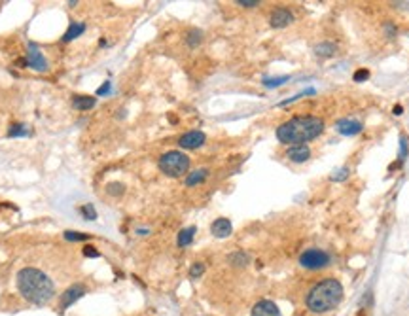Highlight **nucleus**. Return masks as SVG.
<instances>
[{"label":"nucleus","instance_id":"nucleus-2","mask_svg":"<svg viewBox=\"0 0 409 316\" xmlns=\"http://www.w3.org/2000/svg\"><path fill=\"white\" fill-rule=\"evenodd\" d=\"M324 131V121L316 116H298L277 127V138L282 144H303Z\"/></svg>","mask_w":409,"mask_h":316},{"label":"nucleus","instance_id":"nucleus-16","mask_svg":"<svg viewBox=\"0 0 409 316\" xmlns=\"http://www.w3.org/2000/svg\"><path fill=\"white\" fill-rule=\"evenodd\" d=\"M193 237H195V227H186V229H182L178 233V239H176V242H178L180 248L189 246V244H191V240H193Z\"/></svg>","mask_w":409,"mask_h":316},{"label":"nucleus","instance_id":"nucleus-5","mask_svg":"<svg viewBox=\"0 0 409 316\" xmlns=\"http://www.w3.org/2000/svg\"><path fill=\"white\" fill-rule=\"evenodd\" d=\"M299 263L303 265L305 269H324L326 265L330 263V256L324 250L311 248V250H305L299 256Z\"/></svg>","mask_w":409,"mask_h":316},{"label":"nucleus","instance_id":"nucleus-24","mask_svg":"<svg viewBox=\"0 0 409 316\" xmlns=\"http://www.w3.org/2000/svg\"><path fill=\"white\" fill-rule=\"evenodd\" d=\"M80 210L85 216V220H97V210H95L93 205H84Z\"/></svg>","mask_w":409,"mask_h":316},{"label":"nucleus","instance_id":"nucleus-27","mask_svg":"<svg viewBox=\"0 0 409 316\" xmlns=\"http://www.w3.org/2000/svg\"><path fill=\"white\" fill-rule=\"evenodd\" d=\"M123 191H125L123 184H116V182H114V184H108V193H110V195H121Z\"/></svg>","mask_w":409,"mask_h":316},{"label":"nucleus","instance_id":"nucleus-12","mask_svg":"<svg viewBox=\"0 0 409 316\" xmlns=\"http://www.w3.org/2000/svg\"><path fill=\"white\" fill-rule=\"evenodd\" d=\"M211 231H213L214 237H218V239H226V237H230V235H231L233 227H231V222L228 220V218H218V220H214V222H213Z\"/></svg>","mask_w":409,"mask_h":316},{"label":"nucleus","instance_id":"nucleus-13","mask_svg":"<svg viewBox=\"0 0 409 316\" xmlns=\"http://www.w3.org/2000/svg\"><path fill=\"white\" fill-rule=\"evenodd\" d=\"M337 131L345 137H350V135H358L362 131V123L356 120H341L337 121Z\"/></svg>","mask_w":409,"mask_h":316},{"label":"nucleus","instance_id":"nucleus-9","mask_svg":"<svg viewBox=\"0 0 409 316\" xmlns=\"http://www.w3.org/2000/svg\"><path fill=\"white\" fill-rule=\"evenodd\" d=\"M292 21H294V16H292V12H290V10H286V8L273 10L271 18H269V23H271V27H275V29L288 27Z\"/></svg>","mask_w":409,"mask_h":316},{"label":"nucleus","instance_id":"nucleus-30","mask_svg":"<svg viewBox=\"0 0 409 316\" xmlns=\"http://www.w3.org/2000/svg\"><path fill=\"white\" fill-rule=\"evenodd\" d=\"M84 256L85 257H99V252L95 250V246H85L84 248Z\"/></svg>","mask_w":409,"mask_h":316},{"label":"nucleus","instance_id":"nucleus-28","mask_svg":"<svg viewBox=\"0 0 409 316\" xmlns=\"http://www.w3.org/2000/svg\"><path fill=\"white\" fill-rule=\"evenodd\" d=\"M349 176V169L345 167V169H341V171H337L335 174H332V180L333 182H341V180H345Z\"/></svg>","mask_w":409,"mask_h":316},{"label":"nucleus","instance_id":"nucleus-23","mask_svg":"<svg viewBox=\"0 0 409 316\" xmlns=\"http://www.w3.org/2000/svg\"><path fill=\"white\" fill-rule=\"evenodd\" d=\"M65 239L67 240H87L89 239V235H85V233H78V231H65Z\"/></svg>","mask_w":409,"mask_h":316},{"label":"nucleus","instance_id":"nucleus-33","mask_svg":"<svg viewBox=\"0 0 409 316\" xmlns=\"http://www.w3.org/2000/svg\"><path fill=\"white\" fill-rule=\"evenodd\" d=\"M405 152H407V144H405V138H401V157L405 155Z\"/></svg>","mask_w":409,"mask_h":316},{"label":"nucleus","instance_id":"nucleus-14","mask_svg":"<svg viewBox=\"0 0 409 316\" xmlns=\"http://www.w3.org/2000/svg\"><path fill=\"white\" fill-rule=\"evenodd\" d=\"M95 104H97V99L89 97V95H78L72 99V108H76V110H89Z\"/></svg>","mask_w":409,"mask_h":316},{"label":"nucleus","instance_id":"nucleus-20","mask_svg":"<svg viewBox=\"0 0 409 316\" xmlns=\"http://www.w3.org/2000/svg\"><path fill=\"white\" fill-rule=\"evenodd\" d=\"M201 40H203V33H201V31H189V35H187L186 38L189 48H197V46L201 44Z\"/></svg>","mask_w":409,"mask_h":316},{"label":"nucleus","instance_id":"nucleus-18","mask_svg":"<svg viewBox=\"0 0 409 316\" xmlns=\"http://www.w3.org/2000/svg\"><path fill=\"white\" fill-rule=\"evenodd\" d=\"M315 53L318 57H332L333 53H335V46L332 42H322L315 48Z\"/></svg>","mask_w":409,"mask_h":316},{"label":"nucleus","instance_id":"nucleus-17","mask_svg":"<svg viewBox=\"0 0 409 316\" xmlns=\"http://www.w3.org/2000/svg\"><path fill=\"white\" fill-rule=\"evenodd\" d=\"M207 176H209V171H207V169H199V171L189 172L186 178V186H189V188H191V186H197V184H201Z\"/></svg>","mask_w":409,"mask_h":316},{"label":"nucleus","instance_id":"nucleus-6","mask_svg":"<svg viewBox=\"0 0 409 316\" xmlns=\"http://www.w3.org/2000/svg\"><path fill=\"white\" fill-rule=\"evenodd\" d=\"M27 65L34 70H40V72H46L48 70V63L44 59L42 52L38 50L36 44H29V53H27Z\"/></svg>","mask_w":409,"mask_h":316},{"label":"nucleus","instance_id":"nucleus-10","mask_svg":"<svg viewBox=\"0 0 409 316\" xmlns=\"http://www.w3.org/2000/svg\"><path fill=\"white\" fill-rule=\"evenodd\" d=\"M286 157L294 163H305L311 157V150L307 144H294L286 150Z\"/></svg>","mask_w":409,"mask_h":316},{"label":"nucleus","instance_id":"nucleus-15","mask_svg":"<svg viewBox=\"0 0 409 316\" xmlns=\"http://www.w3.org/2000/svg\"><path fill=\"white\" fill-rule=\"evenodd\" d=\"M84 31H85V23L72 21V25L68 27V31L65 33V36H63V42H70V40H74V38H78V36L82 35Z\"/></svg>","mask_w":409,"mask_h":316},{"label":"nucleus","instance_id":"nucleus-34","mask_svg":"<svg viewBox=\"0 0 409 316\" xmlns=\"http://www.w3.org/2000/svg\"><path fill=\"white\" fill-rule=\"evenodd\" d=\"M392 112H394L396 116H400V114H403V108H401L400 104H396V106H394V110H392Z\"/></svg>","mask_w":409,"mask_h":316},{"label":"nucleus","instance_id":"nucleus-31","mask_svg":"<svg viewBox=\"0 0 409 316\" xmlns=\"http://www.w3.org/2000/svg\"><path fill=\"white\" fill-rule=\"evenodd\" d=\"M110 87H112L110 82H104V86H101L97 89V95H108L110 93Z\"/></svg>","mask_w":409,"mask_h":316},{"label":"nucleus","instance_id":"nucleus-35","mask_svg":"<svg viewBox=\"0 0 409 316\" xmlns=\"http://www.w3.org/2000/svg\"><path fill=\"white\" fill-rule=\"evenodd\" d=\"M356 316H366V310H360V312H358Z\"/></svg>","mask_w":409,"mask_h":316},{"label":"nucleus","instance_id":"nucleus-19","mask_svg":"<svg viewBox=\"0 0 409 316\" xmlns=\"http://www.w3.org/2000/svg\"><path fill=\"white\" fill-rule=\"evenodd\" d=\"M250 261V257L245 254V252H235L230 256V263L235 265V267H245V265Z\"/></svg>","mask_w":409,"mask_h":316},{"label":"nucleus","instance_id":"nucleus-25","mask_svg":"<svg viewBox=\"0 0 409 316\" xmlns=\"http://www.w3.org/2000/svg\"><path fill=\"white\" fill-rule=\"evenodd\" d=\"M203 273H204V265L199 263V261L191 265V269H189V276H191V278H199Z\"/></svg>","mask_w":409,"mask_h":316},{"label":"nucleus","instance_id":"nucleus-21","mask_svg":"<svg viewBox=\"0 0 409 316\" xmlns=\"http://www.w3.org/2000/svg\"><path fill=\"white\" fill-rule=\"evenodd\" d=\"M29 135V131H27L25 125H21V123H16V125H12L8 131V137H27Z\"/></svg>","mask_w":409,"mask_h":316},{"label":"nucleus","instance_id":"nucleus-29","mask_svg":"<svg viewBox=\"0 0 409 316\" xmlns=\"http://www.w3.org/2000/svg\"><path fill=\"white\" fill-rule=\"evenodd\" d=\"M237 6H243V8H254V6H260L258 0H237Z\"/></svg>","mask_w":409,"mask_h":316},{"label":"nucleus","instance_id":"nucleus-3","mask_svg":"<svg viewBox=\"0 0 409 316\" xmlns=\"http://www.w3.org/2000/svg\"><path fill=\"white\" fill-rule=\"evenodd\" d=\"M343 299V286L337 278H326L318 282L307 295V308L311 312L322 314L328 310H333Z\"/></svg>","mask_w":409,"mask_h":316},{"label":"nucleus","instance_id":"nucleus-4","mask_svg":"<svg viewBox=\"0 0 409 316\" xmlns=\"http://www.w3.org/2000/svg\"><path fill=\"white\" fill-rule=\"evenodd\" d=\"M159 169L161 172H165L170 178H178L184 176L189 171V157L186 154H182L178 150H172L167 152L159 157Z\"/></svg>","mask_w":409,"mask_h":316},{"label":"nucleus","instance_id":"nucleus-8","mask_svg":"<svg viewBox=\"0 0 409 316\" xmlns=\"http://www.w3.org/2000/svg\"><path fill=\"white\" fill-rule=\"evenodd\" d=\"M84 293H85L84 284H74V286L67 288V290H65V293L61 295V310H65V308H68L72 303H76L78 299L82 297Z\"/></svg>","mask_w":409,"mask_h":316},{"label":"nucleus","instance_id":"nucleus-7","mask_svg":"<svg viewBox=\"0 0 409 316\" xmlns=\"http://www.w3.org/2000/svg\"><path fill=\"white\" fill-rule=\"evenodd\" d=\"M204 140H207L204 133H201V131H189V133H186V135H182L178 138V144L184 150H197V148H201L204 144Z\"/></svg>","mask_w":409,"mask_h":316},{"label":"nucleus","instance_id":"nucleus-32","mask_svg":"<svg viewBox=\"0 0 409 316\" xmlns=\"http://www.w3.org/2000/svg\"><path fill=\"white\" fill-rule=\"evenodd\" d=\"M396 8H403V10H409V2H394Z\"/></svg>","mask_w":409,"mask_h":316},{"label":"nucleus","instance_id":"nucleus-26","mask_svg":"<svg viewBox=\"0 0 409 316\" xmlns=\"http://www.w3.org/2000/svg\"><path fill=\"white\" fill-rule=\"evenodd\" d=\"M367 78H369V70L367 69H360L354 72V76H352V80L354 82H366Z\"/></svg>","mask_w":409,"mask_h":316},{"label":"nucleus","instance_id":"nucleus-11","mask_svg":"<svg viewBox=\"0 0 409 316\" xmlns=\"http://www.w3.org/2000/svg\"><path fill=\"white\" fill-rule=\"evenodd\" d=\"M252 316H281V310H279V307L273 301L262 299L252 308Z\"/></svg>","mask_w":409,"mask_h":316},{"label":"nucleus","instance_id":"nucleus-22","mask_svg":"<svg viewBox=\"0 0 409 316\" xmlns=\"http://www.w3.org/2000/svg\"><path fill=\"white\" fill-rule=\"evenodd\" d=\"M284 82H288V76H281V78H267V80H264V86H265V87H279V86H282Z\"/></svg>","mask_w":409,"mask_h":316},{"label":"nucleus","instance_id":"nucleus-1","mask_svg":"<svg viewBox=\"0 0 409 316\" xmlns=\"http://www.w3.org/2000/svg\"><path fill=\"white\" fill-rule=\"evenodd\" d=\"M17 290L34 305H46L55 295V286L51 278L34 267H25L17 273Z\"/></svg>","mask_w":409,"mask_h":316}]
</instances>
